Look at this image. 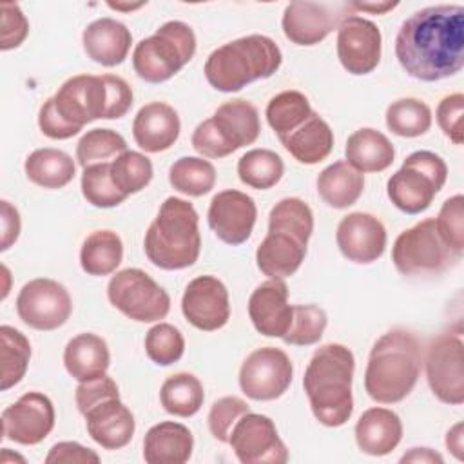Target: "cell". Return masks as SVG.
Segmentation results:
<instances>
[{"mask_svg":"<svg viewBox=\"0 0 464 464\" xmlns=\"http://www.w3.org/2000/svg\"><path fill=\"white\" fill-rule=\"evenodd\" d=\"M395 58L415 80L439 82L464 65V7L430 5L408 16L395 36Z\"/></svg>","mask_w":464,"mask_h":464,"instance_id":"obj_1","label":"cell"},{"mask_svg":"<svg viewBox=\"0 0 464 464\" xmlns=\"http://www.w3.org/2000/svg\"><path fill=\"white\" fill-rule=\"evenodd\" d=\"M353 370L355 359L352 350L339 343L323 344L310 357L303 388L314 417L323 426L339 428L352 417Z\"/></svg>","mask_w":464,"mask_h":464,"instance_id":"obj_2","label":"cell"},{"mask_svg":"<svg viewBox=\"0 0 464 464\" xmlns=\"http://www.w3.org/2000/svg\"><path fill=\"white\" fill-rule=\"evenodd\" d=\"M422 368V346L406 328L382 334L372 346L364 370V390L375 402L395 404L417 384Z\"/></svg>","mask_w":464,"mask_h":464,"instance_id":"obj_3","label":"cell"},{"mask_svg":"<svg viewBox=\"0 0 464 464\" xmlns=\"http://www.w3.org/2000/svg\"><path fill=\"white\" fill-rule=\"evenodd\" d=\"M145 256L163 270H183L192 266L201 252L199 216L187 199L169 196L143 239Z\"/></svg>","mask_w":464,"mask_h":464,"instance_id":"obj_4","label":"cell"},{"mask_svg":"<svg viewBox=\"0 0 464 464\" xmlns=\"http://www.w3.org/2000/svg\"><path fill=\"white\" fill-rule=\"evenodd\" d=\"M60 116L83 129L94 120L123 118L132 107L130 85L116 74H76L67 78L53 96Z\"/></svg>","mask_w":464,"mask_h":464,"instance_id":"obj_5","label":"cell"},{"mask_svg":"<svg viewBox=\"0 0 464 464\" xmlns=\"http://www.w3.org/2000/svg\"><path fill=\"white\" fill-rule=\"evenodd\" d=\"M277 44L265 34H248L214 49L203 67L207 82L219 92H237L256 80L270 78L281 67Z\"/></svg>","mask_w":464,"mask_h":464,"instance_id":"obj_6","label":"cell"},{"mask_svg":"<svg viewBox=\"0 0 464 464\" xmlns=\"http://www.w3.org/2000/svg\"><path fill=\"white\" fill-rule=\"evenodd\" d=\"M196 53V34L181 20H169L154 34L140 40L132 51L134 72L149 82L161 83L179 72Z\"/></svg>","mask_w":464,"mask_h":464,"instance_id":"obj_7","label":"cell"},{"mask_svg":"<svg viewBox=\"0 0 464 464\" xmlns=\"http://www.w3.org/2000/svg\"><path fill=\"white\" fill-rule=\"evenodd\" d=\"M448 178L446 161L431 150H415L386 183V194L393 207L404 214L424 212Z\"/></svg>","mask_w":464,"mask_h":464,"instance_id":"obj_8","label":"cell"},{"mask_svg":"<svg viewBox=\"0 0 464 464\" xmlns=\"http://www.w3.org/2000/svg\"><path fill=\"white\" fill-rule=\"evenodd\" d=\"M459 259L439 236L433 218L402 230L392 246L393 266L402 276L440 274Z\"/></svg>","mask_w":464,"mask_h":464,"instance_id":"obj_9","label":"cell"},{"mask_svg":"<svg viewBox=\"0 0 464 464\" xmlns=\"http://www.w3.org/2000/svg\"><path fill=\"white\" fill-rule=\"evenodd\" d=\"M109 303L125 317L138 323L165 319L170 310V297L141 268H123L107 285Z\"/></svg>","mask_w":464,"mask_h":464,"instance_id":"obj_10","label":"cell"},{"mask_svg":"<svg viewBox=\"0 0 464 464\" xmlns=\"http://www.w3.org/2000/svg\"><path fill=\"white\" fill-rule=\"evenodd\" d=\"M462 350V330L457 328L439 334L430 343L424 357L426 381L431 393L450 406L464 402Z\"/></svg>","mask_w":464,"mask_h":464,"instance_id":"obj_11","label":"cell"},{"mask_svg":"<svg viewBox=\"0 0 464 464\" xmlns=\"http://www.w3.org/2000/svg\"><path fill=\"white\" fill-rule=\"evenodd\" d=\"M72 312L69 290L49 277L25 283L16 295V314L29 328L51 332L67 323Z\"/></svg>","mask_w":464,"mask_h":464,"instance_id":"obj_12","label":"cell"},{"mask_svg":"<svg viewBox=\"0 0 464 464\" xmlns=\"http://www.w3.org/2000/svg\"><path fill=\"white\" fill-rule=\"evenodd\" d=\"M292 361L281 348L254 350L239 368V388L252 401L279 399L292 384Z\"/></svg>","mask_w":464,"mask_h":464,"instance_id":"obj_13","label":"cell"},{"mask_svg":"<svg viewBox=\"0 0 464 464\" xmlns=\"http://www.w3.org/2000/svg\"><path fill=\"white\" fill-rule=\"evenodd\" d=\"M228 444L243 464H285L288 450L274 420L266 415L246 411L234 424Z\"/></svg>","mask_w":464,"mask_h":464,"instance_id":"obj_14","label":"cell"},{"mask_svg":"<svg viewBox=\"0 0 464 464\" xmlns=\"http://www.w3.org/2000/svg\"><path fill=\"white\" fill-rule=\"evenodd\" d=\"M350 11V2H292L283 11L281 27L292 44L308 47L323 42Z\"/></svg>","mask_w":464,"mask_h":464,"instance_id":"obj_15","label":"cell"},{"mask_svg":"<svg viewBox=\"0 0 464 464\" xmlns=\"http://www.w3.org/2000/svg\"><path fill=\"white\" fill-rule=\"evenodd\" d=\"M381 29L368 18L348 14L337 27V58L355 76L372 72L381 62Z\"/></svg>","mask_w":464,"mask_h":464,"instance_id":"obj_16","label":"cell"},{"mask_svg":"<svg viewBox=\"0 0 464 464\" xmlns=\"http://www.w3.org/2000/svg\"><path fill=\"white\" fill-rule=\"evenodd\" d=\"M54 406L40 392H27L2 411V435L16 444H40L54 428Z\"/></svg>","mask_w":464,"mask_h":464,"instance_id":"obj_17","label":"cell"},{"mask_svg":"<svg viewBox=\"0 0 464 464\" xmlns=\"http://www.w3.org/2000/svg\"><path fill=\"white\" fill-rule=\"evenodd\" d=\"M181 312L187 323L203 332L223 328L230 319L228 290L214 276L194 277L181 297Z\"/></svg>","mask_w":464,"mask_h":464,"instance_id":"obj_18","label":"cell"},{"mask_svg":"<svg viewBox=\"0 0 464 464\" xmlns=\"http://www.w3.org/2000/svg\"><path fill=\"white\" fill-rule=\"evenodd\" d=\"M257 207L254 199L236 188L218 192L208 205V227L227 245L245 243L256 225Z\"/></svg>","mask_w":464,"mask_h":464,"instance_id":"obj_19","label":"cell"},{"mask_svg":"<svg viewBox=\"0 0 464 464\" xmlns=\"http://www.w3.org/2000/svg\"><path fill=\"white\" fill-rule=\"evenodd\" d=\"M386 228L382 221L368 212H350L335 230V243L341 254L359 265L377 261L386 248Z\"/></svg>","mask_w":464,"mask_h":464,"instance_id":"obj_20","label":"cell"},{"mask_svg":"<svg viewBox=\"0 0 464 464\" xmlns=\"http://www.w3.org/2000/svg\"><path fill=\"white\" fill-rule=\"evenodd\" d=\"M248 317L254 328L266 337H283L292 323L288 286L283 279H268L248 297Z\"/></svg>","mask_w":464,"mask_h":464,"instance_id":"obj_21","label":"cell"},{"mask_svg":"<svg viewBox=\"0 0 464 464\" xmlns=\"http://www.w3.org/2000/svg\"><path fill=\"white\" fill-rule=\"evenodd\" d=\"M83 417L87 433L103 450L125 448L136 430L134 415L120 397H109L96 402L83 413Z\"/></svg>","mask_w":464,"mask_h":464,"instance_id":"obj_22","label":"cell"},{"mask_svg":"<svg viewBox=\"0 0 464 464\" xmlns=\"http://www.w3.org/2000/svg\"><path fill=\"white\" fill-rule=\"evenodd\" d=\"M306 245V239L290 230L268 228L256 250V265L270 279L290 277L304 261Z\"/></svg>","mask_w":464,"mask_h":464,"instance_id":"obj_23","label":"cell"},{"mask_svg":"<svg viewBox=\"0 0 464 464\" xmlns=\"http://www.w3.org/2000/svg\"><path fill=\"white\" fill-rule=\"evenodd\" d=\"M179 130L181 121L176 109L163 102L145 103L132 121L136 145L150 154L170 149L179 138Z\"/></svg>","mask_w":464,"mask_h":464,"instance_id":"obj_24","label":"cell"},{"mask_svg":"<svg viewBox=\"0 0 464 464\" xmlns=\"http://www.w3.org/2000/svg\"><path fill=\"white\" fill-rule=\"evenodd\" d=\"M82 44L85 54L92 62L103 67H114L125 62L130 51L132 34L120 20L103 16L83 29Z\"/></svg>","mask_w":464,"mask_h":464,"instance_id":"obj_25","label":"cell"},{"mask_svg":"<svg viewBox=\"0 0 464 464\" xmlns=\"http://www.w3.org/2000/svg\"><path fill=\"white\" fill-rule=\"evenodd\" d=\"M357 448L372 457H382L392 453L402 439L401 417L381 406L368 408L355 422Z\"/></svg>","mask_w":464,"mask_h":464,"instance_id":"obj_26","label":"cell"},{"mask_svg":"<svg viewBox=\"0 0 464 464\" xmlns=\"http://www.w3.org/2000/svg\"><path fill=\"white\" fill-rule=\"evenodd\" d=\"M194 450L190 430L174 420H163L149 428L143 439V459L149 464H185Z\"/></svg>","mask_w":464,"mask_h":464,"instance_id":"obj_27","label":"cell"},{"mask_svg":"<svg viewBox=\"0 0 464 464\" xmlns=\"http://www.w3.org/2000/svg\"><path fill=\"white\" fill-rule=\"evenodd\" d=\"M111 353L105 339L96 334L83 332L74 335L63 350V366L78 382L92 381L107 373Z\"/></svg>","mask_w":464,"mask_h":464,"instance_id":"obj_28","label":"cell"},{"mask_svg":"<svg viewBox=\"0 0 464 464\" xmlns=\"http://www.w3.org/2000/svg\"><path fill=\"white\" fill-rule=\"evenodd\" d=\"M279 141L295 161L315 165L332 152L334 130L317 112H312L295 130L279 138Z\"/></svg>","mask_w":464,"mask_h":464,"instance_id":"obj_29","label":"cell"},{"mask_svg":"<svg viewBox=\"0 0 464 464\" xmlns=\"http://www.w3.org/2000/svg\"><path fill=\"white\" fill-rule=\"evenodd\" d=\"M344 156L346 161L361 174L382 172L393 163L395 149L381 130L362 127L348 136Z\"/></svg>","mask_w":464,"mask_h":464,"instance_id":"obj_30","label":"cell"},{"mask_svg":"<svg viewBox=\"0 0 464 464\" xmlns=\"http://www.w3.org/2000/svg\"><path fill=\"white\" fill-rule=\"evenodd\" d=\"M210 118L236 150L252 145L261 132V121L256 105L241 98L221 103Z\"/></svg>","mask_w":464,"mask_h":464,"instance_id":"obj_31","label":"cell"},{"mask_svg":"<svg viewBox=\"0 0 464 464\" xmlns=\"http://www.w3.org/2000/svg\"><path fill=\"white\" fill-rule=\"evenodd\" d=\"M364 190V174L355 170L346 160L334 161L317 176L321 199L334 208L352 207Z\"/></svg>","mask_w":464,"mask_h":464,"instance_id":"obj_32","label":"cell"},{"mask_svg":"<svg viewBox=\"0 0 464 464\" xmlns=\"http://www.w3.org/2000/svg\"><path fill=\"white\" fill-rule=\"evenodd\" d=\"M25 176L31 183L44 188H62L76 176V165L72 158L60 149H36L24 163Z\"/></svg>","mask_w":464,"mask_h":464,"instance_id":"obj_33","label":"cell"},{"mask_svg":"<svg viewBox=\"0 0 464 464\" xmlns=\"http://www.w3.org/2000/svg\"><path fill=\"white\" fill-rule=\"evenodd\" d=\"M123 259L121 237L112 230L91 232L80 248L82 270L89 276H109Z\"/></svg>","mask_w":464,"mask_h":464,"instance_id":"obj_34","label":"cell"},{"mask_svg":"<svg viewBox=\"0 0 464 464\" xmlns=\"http://www.w3.org/2000/svg\"><path fill=\"white\" fill-rule=\"evenodd\" d=\"M205 401L201 381L188 372L167 377L160 388V402L163 410L176 417L196 415Z\"/></svg>","mask_w":464,"mask_h":464,"instance_id":"obj_35","label":"cell"},{"mask_svg":"<svg viewBox=\"0 0 464 464\" xmlns=\"http://www.w3.org/2000/svg\"><path fill=\"white\" fill-rule=\"evenodd\" d=\"M0 390L7 392L9 388L16 386L29 366L31 359V344L29 339L16 328L9 324L0 326Z\"/></svg>","mask_w":464,"mask_h":464,"instance_id":"obj_36","label":"cell"},{"mask_svg":"<svg viewBox=\"0 0 464 464\" xmlns=\"http://www.w3.org/2000/svg\"><path fill=\"white\" fill-rule=\"evenodd\" d=\"M169 183L185 196L199 198L214 188L216 169L208 160L198 156H183L170 165Z\"/></svg>","mask_w":464,"mask_h":464,"instance_id":"obj_37","label":"cell"},{"mask_svg":"<svg viewBox=\"0 0 464 464\" xmlns=\"http://www.w3.org/2000/svg\"><path fill=\"white\" fill-rule=\"evenodd\" d=\"M285 163L279 154L270 149H252L237 161V176L241 183L256 190H266L279 183Z\"/></svg>","mask_w":464,"mask_h":464,"instance_id":"obj_38","label":"cell"},{"mask_svg":"<svg viewBox=\"0 0 464 464\" xmlns=\"http://www.w3.org/2000/svg\"><path fill=\"white\" fill-rule=\"evenodd\" d=\"M312 112L308 98L303 92L290 89L270 98L265 116L277 138H283L295 130Z\"/></svg>","mask_w":464,"mask_h":464,"instance_id":"obj_39","label":"cell"},{"mask_svg":"<svg viewBox=\"0 0 464 464\" xmlns=\"http://www.w3.org/2000/svg\"><path fill=\"white\" fill-rule=\"evenodd\" d=\"M386 127L401 138H417L430 130L431 111L417 98H399L386 107Z\"/></svg>","mask_w":464,"mask_h":464,"instance_id":"obj_40","label":"cell"},{"mask_svg":"<svg viewBox=\"0 0 464 464\" xmlns=\"http://www.w3.org/2000/svg\"><path fill=\"white\" fill-rule=\"evenodd\" d=\"M152 174V161L136 150H125L111 161V179L125 196L143 190Z\"/></svg>","mask_w":464,"mask_h":464,"instance_id":"obj_41","label":"cell"},{"mask_svg":"<svg viewBox=\"0 0 464 464\" xmlns=\"http://www.w3.org/2000/svg\"><path fill=\"white\" fill-rule=\"evenodd\" d=\"M127 150L125 138L112 129H91L76 143V160L85 169L94 163H109Z\"/></svg>","mask_w":464,"mask_h":464,"instance_id":"obj_42","label":"cell"},{"mask_svg":"<svg viewBox=\"0 0 464 464\" xmlns=\"http://www.w3.org/2000/svg\"><path fill=\"white\" fill-rule=\"evenodd\" d=\"M80 187L87 203L98 208H112L127 199V196L118 190L111 179V161L85 167L82 172Z\"/></svg>","mask_w":464,"mask_h":464,"instance_id":"obj_43","label":"cell"},{"mask_svg":"<svg viewBox=\"0 0 464 464\" xmlns=\"http://www.w3.org/2000/svg\"><path fill=\"white\" fill-rule=\"evenodd\" d=\"M326 324H328L326 312L317 304H294L292 323L281 339L286 344L310 346L321 341Z\"/></svg>","mask_w":464,"mask_h":464,"instance_id":"obj_44","label":"cell"},{"mask_svg":"<svg viewBox=\"0 0 464 464\" xmlns=\"http://www.w3.org/2000/svg\"><path fill=\"white\" fill-rule=\"evenodd\" d=\"M183 334L170 323H158L145 334V353L158 366H170L183 357Z\"/></svg>","mask_w":464,"mask_h":464,"instance_id":"obj_45","label":"cell"},{"mask_svg":"<svg viewBox=\"0 0 464 464\" xmlns=\"http://www.w3.org/2000/svg\"><path fill=\"white\" fill-rule=\"evenodd\" d=\"M435 227L446 246L462 257L464 252V198L462 194H455L448 198L439 216L435 218Z\"/></svg>","mask_w":464,"mask_h":464,"instance_id":"obj_46","label":"cell"},{"mask_svg":"<svg viewBox=\"0 0 464 464\" xmlns=\"http://www.w3.org/2000/svg\"><path fill=\"white\" fill-rule=\"evenodd\" d=\"M246 411H250V406L241 397L227 395V397L218 399L210 406V411H208V417H207L208 430H210L212 437L219 442H228V437H230V431L234 428V424Z\"/></svg>","mask_w":464,"mask_h":464,"instance_id":"obj_47","label":"cell"},{"mask_svg":"<svg viewBox=\"0 0 464 464\" xmlns=\"http://www.w3.org/2000/svg\"><path fill=\"white\" fill-rule=\"evenodd\" d=\"M437 123L440 130L453 141L455 145H462L464 130H462V116H464V96L462 92H453L444 96L437 105Z\"/></svg>","mask_w":464,"mask_h":464,"instance_id":"obj_48","label":"cell"},{"mask_svg":"<svg viewBox=\"0 0 464 464\" xmlns=\"http://www.w3.org/2000/svg\"><path fill=\"white\" fill-rule=\"evenodd\" d=\"M192 147L196 152H199L205 158H225L232 152H236V149L225 140V136L219 132V129L216 127V123L212 121V118L203 120L192 132Z\"/></svg>","mask_w":464,"mask_h":464,"instance_id":"obj_49","label":"cell"},{"mask_svg":"<svg viewBox=\"0 0 464 464\" xmlns=\"http://www.w3.org/2000/svg\"><path fill=\"white\" fill-rule=\"evenodd\" d=\"M2 11V33H0V49L9 51L16 49L29 33V22L22 13L18 4L4 2Z\"/></svg>","mask_w":464,"mask_h":464,"instance_id":"obj_50","label":"cell"},{"mask_svg":"<svg viewBox=\"0 0 464 464\" xmlns=\"http://www.w3.org/2000/svg\"><path fill=\"white\" fill-rule=\"evenodd\" d=\"M109 397H120V390H118V384L114 382V379L109 377L107 373L98 379L80 382L74 392V401H76L78 411L82 415L96 402L109 399Z\"/></svg>","mask_w":464,"mask_h":464,"instance_id":"obj_51","label":"cell"},{"mask_svg":"<svg viewBox=\"0 0 464 464\" xmlns=\"http://www.w3.org/2000/svg\"><path fill=\"white\" fill-rule=\"evenodd\" d=\"M38 127H40L42 134H45V136L51 138V140H69V138L76 136V134L82 130V129H78V127L67 123V121L60 116V112H58L56 107H54L53 96L47 98V100L42 103L40 111H38Z\"/></svg>","mask_w":464,"mask_h":464,"instance_id":"obj_52","label":"cell"},{"mask_svg":"<svg viewBox=\"0 0 464 464\" xmlns=\"http://www.w3.org/2000/svg\"><path fill=\"white\" fill-rule=\"evenodd\" d=\"M45 462L47 464H53V462L54 464H98L100 455L94 450L85 448L78 442L62 440L49 450Z\"/></svg>","mask_w":464,"mask_h":464,"instance_id":"obj_53","label":"cell"},{"mask_svg":"<svg viewBox=\"0 0 464 464\" xmlns=\"http://www.w3.org/2000/svg\"><path fill=\"white\" fill-rule=\"evenodd\" d=\"M0 216H2V243H0V250L5 252L18 239L22 223H20L18 210L7 199L0 201Z\"/></svg>","mask_w":464,"mask_h":464,"instance_id":"obj_54","label":"cell"},{"mask_svg":"<svg viewBox=\"0 0 464 464\" xmlns=\"http://www.w3.org/2000/svg\"><path fill=\"white\" fill-rule=\"evenodd\" d=\"M401 462H415V464H442L444 459L431 448H411L401 459Z\"/></svg>","mask_w":464,"mask_h":464,"instance_id":"obj_55","label":"cell"},{"mask_svg":"<svg viewBox=\"0 0 464 464\" xmlns=\"http://www.w3.org/2000/svg\"><path fill=\"white\" fill-rule=\"evenodd\" d=\"M462 430H464L462 422H457L446 433V448L457 460L464 459V431Z\"/></svg>","mask_w":464,"mask_h":464,"instance_id":"obj_56","label":"cell"},{"mask_svg":"<svg viewBox=\"0 0 464 464\" xmlns=\"http://www.w3.org/2000/svg\"><path fill=\"white\" fill-rule=\"evenodd\" d=\"M352 9L355 11H364V13H373V14H386L388 11L395 9L399 4L397 2H377V4H370V2H350Z\"/></svg>","mask_w":464,"mask_h":464,"instance_id":"obj_57","label":"cell"},{"mask_svg":"<svg viewBox=\"0 0 464 464\" xmlns=\"http://www.w3.org/2000/svg\"><path fill=\"white\" fill-rule=\"evenodd\" d=\"M107 5L111 7V9H114V11H125V13H130V11H136V9H140V7H143L145 5V2H140V4H120V2H107Z\"/></svg>","mask_w":464,"mask_h":464,"instance_id":"obj_58","label":"cell"}]
</instances>
